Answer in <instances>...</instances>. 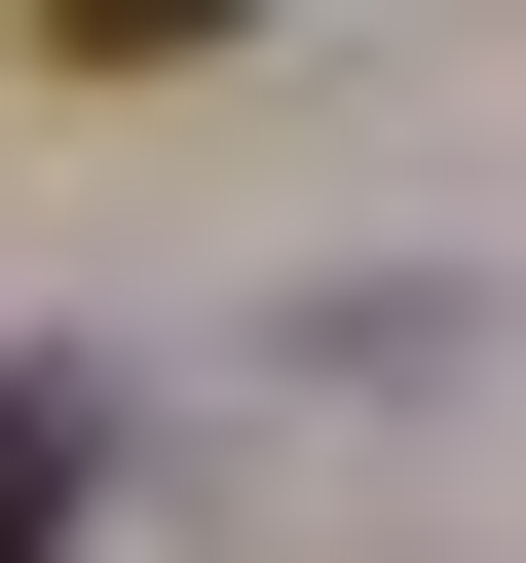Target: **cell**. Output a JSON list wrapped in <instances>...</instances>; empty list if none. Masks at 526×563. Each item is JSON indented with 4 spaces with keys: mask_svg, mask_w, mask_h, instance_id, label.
Masks as SVG:
<instances>
[{
    "mask_svg": "<svg viewBox=\"0 0 526 563\" xmlns=\"http://www.w3.org/2000/svg\"><path fill=\"white\" fill-rule=\"evenodd\" d=\"M39 38H76V76H226L263 0H39Z\"/></svg>",
    "mask_w": 526,
    "mask_h": 563,
    "instance_id": "obj_1",
    "label": "cell"
},
{
    "mask_svg": "<svg viewBox=\"0 0 526 563\" xmlns=\"http://www.w3.org/2000/svg\"><path fill=\"white\" fill-rule=\"evenodd\" d=\"M0 563H76V376H0Z\"/></svg>",
    "mask_w": 526,
    "mask_h": 563,
    "instance_id": "obj_2",
    "label": "cell"
}]
</instances>
